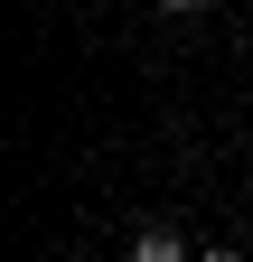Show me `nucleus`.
Here are the masks:
<instances>
[{
  "label": "nucleus",
  "instance_id": "f257e3e1",
  "mask_svg": "<svg viewBox=\"0 0 253 262\" xmlns=\"http://www.w3.org/2000/svg\"><path fill=\"white\" fill-rule=\"evenodd\" d=\"M132 262H197V253H187L169 225H141V234H132Z\"/></svg>",
  "mask_w": 253,
  "mask_h": 262
},
{
  "label": "nucleus",
  "instance_id": "f03ea898",
  "mask_svg": "<svg viewBox=\"0 0 253 262\" xmlns=\"http://www.w3.org/2000/svg\"><path fill=\"white\" fill-rule=\"evenodd\" d=\"M197 262H244V253H225V244H206V253H197Z\"/></svg>",
  "mask_w": 253,
  "mask_h": 262
},
{
  "label": "nucleus",
  "instance_id": "7ed1b4c3",
  "mask_svg": "<svg viewBox=\"0 0 253 262\" xmlns=\"http://www.w3.org/2000/svg\"><path fill=\"white\" fill-rule=\"evenodd\" d=\"M160 10H178V19H187V10H206V0H160Z\"/></svg>",
  "mask_w": 253,
  "mask_h": 262
}]
</instances>
